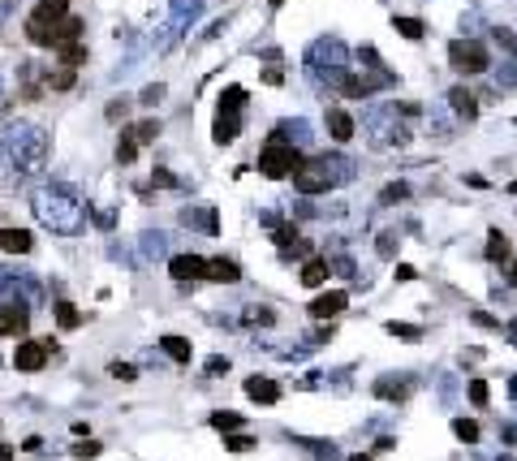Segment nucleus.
Instances as JSON below:
<instances>
[{
    "instance_id": "f257e3e1",
    "label": "nucleus",
    "mask_w": 517,
    "mask_h": 461,
    "mask_svg": "<svg viewBox=\"0 0 517 461\" xmlns=\"http://www.w3.org/2000/svg\"><path fill=\"white\" fill-rule=\"evenodd\" d=\"M302 164V151H294L289 142H280V138H272L263 151H258V172L263 177H272V181H280V177H294V168Z\"/></svg>"
},
{
    "instance_id": "f03ea898",
    "label": "nucleus",
    "mask_w": 517,
    "mask_h": 461,
    "mask_svg": "<svg viewBox=\"0 0 517 461\" xmlns=\"http://www.w3.org/2000/svg\"><path fill=\"white\" fill-rule=\"evenodd\" d=\"M241 108H246V91L241 87H224V95H220V117H216V130H212V138L216 142H233L237 138V130H241Z\"/></svg>"
},
{
    "instance_id": "7ed1b4c3",
    "label": "nucleus",
    "mask_w": 517,
    "mask_h": 461,
    "mask_svg": "<svg viewBox=\"0 0 517 461\" xmlns=\"http://www.w3.org/2000/svg\"><path fill=\"white\" fill-rule=\"evenodd\" d=\"M294 185L302 194H323V190L332 185V168L323 155H302V164L294 168Z\"/></svg>"
},
{
    "instance_id": "20e7f679",
    "label": "nucleus",
    "mask_w": 517,
    "mask_h": 461,
    "mask_svg": "<svg viewBox=\"0 0 517 461\" xmlns=\"http://www.w3.org/2000/svg\"><path fill=\"white\" fill-rule=\"evenodd\" d=\"M448 65L457 69V74H483V69L492 65V52L478 39H457V43L448 47Z\"/></svg>"
},
{
    "instance_id": "39448f33",
    "label": "nucleus",
    "mask_w": 517,
    "mask_h": 461,
    "mask_svg": "<svg viewBox=\"0 0 517 461\" xmlns=\"http://www.w3.org/2000/svg\"><path fill=\"white\" fill-rule=\"evenodd\" d=\"M47 354L56 358V341H22L18 354H13V367L18 371H39L47 362Z\"/></svg>"
},
{
    "instance_id": "423d86ee",
    "label": "nucleus",
    "mask_w": 517,
    "mask_h": 461,
    "mask_svg": "<svg viewBox=\"0 0 517 461\" xmlns=\"http://www.w3.org/2000/svg\"><path fill=\"white\" fill-rule=\"evenodd\" d=\"M26 332H30L26 302H0V337H26Z\"/></svg>"
},
{
    "instance_id": "0eeeda50",
    "label": "nucleus",
    "mask_w": 517,
    "mask_h": 461,
    "mask_svg": "<svg viewBox=\"0 0 517 461\" xmlns=\"http://www.w3.org/2000/svg\"><path fill=\"white\" fill-rule=\"evenodd\" d=\"M349 306V293L345 289H328L311 302V319H332V315H341Z\"/></svg>"
},
{
    "instance_id": "6e6552de",
    "label": "nucleus",
    "mask_w": 517,
    "mask_h": 461,
    "mask_svg": "<svg viewBox=\"0 0 517 461\" xmlns=\"http://www.w3.org/2000/svg\"><path fill=\"white\" fill-rule=\"evenodd\" d=\"M207 272V259H199V254H173L168 259V276L173 280H199Z\"/></svg>"
},
{
    "instance_id": "1a4fd4ad",
    "label": "nucleus",
    "mask_w": 517,
    "mask_h": 461,
    "mask_svg": "<svg viewBox=\"0 0 517 461\" xmlns=\"http://www.w3.org/2000/svg\"><path fill=\"white\" fill-rule=\"evenodd\" d=\"M246 396L254 405H276L280 401V384L276 379H267V375H250L246 379Z\"/></svg>"
},
{
    "instance_id": "9d476101",
    "label": "nucleus",
    "mask_w": 517,
    "mask_h": 461,
    "mask_svg": "<svg viewBox=\"0 0 517 461\" xmlns=\"http://www.w3.org/2000/svg\"><path fill=\"white\" fill-rule=\"evenodd\" d=\"M375 396H384V401H406L410 379L406 375H384V379H375Z\"/></svg>"
},
{
    "instance_id": "9b49d317",
    "label": "nucleus",
    "mask_w": 517,
    "mask_h": 461,
    "mask_svg": "<svg viewBox=\"0 0 517 461\" xmlns=\"http://www.w3.org/2000/svg\"><path fill=\"white\" fill-rule=\"evenodd\" d=\"M30 246H35V237L26 229H0V250L5 254H30Z\"/></svg>"
},
{
    "instance_id": "f8f14e48",
    "label": "nucleus",
    "mask_w": 517,
    "mask_h": 461,
    "mask_svg": "<svg viewBox=\"0 0 517 461\" xmlns=\"http://www.w3.org/2000/svg\"><path fill=\"white\" fill-rule=\"evenodd\" d=\"M328 134H332V142H349L353 138V117L345 113V108H332L328 113Z\"/></svg>"
},
{
    "instance_id": "ddd939ff",
    "label": "nucleus",
    "mask_w": 517,
    "mask_h": 461,
    "mask_svg": "<svg viewBox=\"0 0 517 461\" xmlns=\"http://www.w3.org/2000/svg\"><path fill=\"white\" fill-rule=\"evenodd\" d=\"M448 104L457 108V117H465V121H474V117H478V100H474V95L465 91V87H452V91H448Z\"/></svg>"
},
{
    "instance_id": "4468645a",
    "label": "nucleus",
    "mask_w": 517,
    "mask_h": 461,
    "mask_svg": "<svg viewBox=\"0 0 517 461\" xmlns=\"http://www.w3.org/2000/svg\"><path fill=\"white\" fill-rule=\"evenodd\" d=\"M487 259H492V263H500V267H505V263L513 259V250H509V237L500 233V229H492V233H487Z\"/></svg>"
},
{
    "instance_id": "2eb2a0df",
    "label": "nucleus",
    "mask_w": 517,
    "mask_h": 461,
    "mask_svg": "<svg viewBox=\"0 0 517 461\" xmlns=\"http://www.w3.org/2000/svg\"><path fill=\"white\" fill-rule=\"evenodd\" d=\"M207 280H241V267L233 263V259H212V263H207V272H203Z\"/></svg>"
},
{
    "instance_id": "dca6fc26",
    "label": "nucleus",
    "mask_w": 517,
    "mask_h": 461,
    "mask_svg": "<svg viewBox=\"0 0 517 461\" xmlns=\"http://www.w3.org/2000/svg\"><path fill=\"white\" fill-rule=\"evenodd\" d=\"M56 60H60L65 69H78V65H87V47L78 43V39H74V43H60V47H56Z\"/></svg>"
},
{
    "instance_id": "f3484780",
    "label": "nucleus",
    "mask_w": 517,
    "mask_h": 461,
    "mask_svg": "<svg viewBox=\"0 0 517 461\" xmlns=\"http://www.w3.org/2000/svg\"><path fill=\"white\" fill-rule=\"evenodd\" d=\"M328 272H332V263H328V259H311V263L302 267V284H306V289H315V284L328 280Z\"/></svg>"
},
{
    "instance_id": "a211bd4d",
    "label": "nucleus",
    "mask_w": 517,
    "mask_h": 461,
    "mask_svg": "<svg viewBox=\"0 0 517 461\" xmlns=\"http://www.w3.org/2000/svg\"><path fill=\"white\" fill-rule=\"evenodd\" d=\"M138 147H142V142L129 130H121V138H117V164H134L138 160Z\"/></svg>"
},
{
    "instance_id": "6ab92c4d",
    "label": "nucleus",
    "mask_w": 517,
    "mask_h": 461,
    "mask_svg": "<svg viewBox=\"0 0 517 461\" xmlns=\"http://www.w3.org/2000/svg\"><path fill=\"white\" fill-rule=\"evenodd\" d=\"M160 349H164V354H168L173 362H190V358H194L186 337H164V341H160Z\"/></svg>"
},
{
    "instance_id": "aec40b11",
    "label": "nucleus",
    "mask_w": 517,
    "mask_h": 461,
    "mask_svg": "<svg viewBox=\"0 0 517 461\" xmlns=\"http://www.w3.org/2000/svg\"><path fill=\"white\" fill-rule=\"evenodd\" d=\"M212 427H216L220 436H229V431H237V427H246V418L233 414V409H216V414H212Z\"/></svg>"
},
{
    "instance_id": "412c9836",
    "label": "nucleus",
    "mask_w": 517,
    "mask_h": 461,
    "mask_svg": "<svg viewBox=\"0 0 517 461\" xmlns=\"http://www.w3.org/2000/svg\"><path fill=\"white\" fill-rule=\"evenodd\" d=\"M452 436L461 444H478V423L474 418H452Z\"/></svg>"
},
{
    "instance_id": "4be33fe9",
    "label": "nucleus",
    "mask_w": 517,
    "mask_h": 461,
    "mask_svg": "<svg viewBox=\"0 0 517 461\" xmlns=\"http://www.w3.org/2000/svg\"><path fill=\"white\" fill-rule=\"evenodd\" d=\"M56 324L60 328H78V324H82V315H78V306H74V302H56Z\"/></svg>"
},
{
    "instance_id": "5701e85b",
    "label": "nucleus",
    "mask_w": 517,
    "mask_h": 461,
    "mask_svg": "<svg viewBox=\"0 0 517 461\" xmlns=\"http://www.w3.org/2000/svg\"><path fill=\"white\" fill-rule=\"evenodd\" d=\"M393 26H397V35H406V39H423V22L418 18H393Z\"/></svg>"
},
{
    "instance_id": "b1692460",
    "label": "nucleus",
    "mask_w": 517,
    "mask_h": 461,
    "mask_svg": "<svg viewBox=\"0 0 517 461\" xmlns=\"http://www.w3.org/2000/svg\"><path fill=\"white\" fill-rule=\"evenodd\" d=\"M246 324H254V328H272V324H276V311H272V306H254V311H246Z\"/></svg>"
},
{
    "instance_id": "393cba45",
    "label": "nucleus",
    "mask_w": 517,
    "mask_h": 461,
    "mask_svg": "<svg viewBox=\"0 0 517 461\" xmlns=\"http://www.w3.org/2000/svg\"><path fill=\"white\" fill-rule=\"evenodd\" d=\"M43 82H47V87H52V91H69V87H74V69H65V65H60L56 74H47V78H43Z\"/></svg>"
},
{
    "instance_id": "a878e982",
    "label": "nucleus",
    "mask_w": 517,
    "mask_h": 461,
    "mask_svg": "<svg viewBox=\"0 0 517 461\" xmlns=\"http://www.w3.org/2000/svg\"><path fill=\"white\" fill-rule=\"evenodd\" d=\"M129 134H134L138 142H151L155 134H160V121L151 117V121H138V125H129Z\"/></svg>"
},
{
    "instance_id": "bb28decb",
    "label": "nucleus",
    "mask_w": 517,
    "mask_h": 461,
    "mask_svg": "<svg viewBox=\"0 0 517 461\" xmlns=\"http://www.w3.org/2000/svg\"><path fill=\"white\" fill-rule=\"evenodd\" d=\"M254 444H258L254 436H233V431H229V436H224V449H233V453H250V449H254Z\"/></svg>"
},
{
    "instance_id": "cd10ccee",
    "label": "nucleus",
    "mask_w": 517,
    "mask_h": 461,
    "mask_svg": "<svg viewBox=\"0 0 517 461\" xmlns=\"http://www.w3.org/2000/svg\"><path fill=\"white\" fill-rule=\"evenodd\" d=\"M470 401H474V405H487V401H492V388L483 384V379H470Z\"/></svg>"
},
{
    "instance_id": "c85d7f7f",
    "label": "nucleus",
    "mask_w": 517,
    "mask_h": 461,
    "mask_svg": "<svg viewBox=\"0 0 517 461\" xmlns=\"http://www.w3.org/2000/svg\"><path fill=\"white\" fill-rule=\"evenodd\" d=\"M388 332H393V337H406V341H418V337H423V332L410 328V324H388Z\"/></svg>"
},
{
    "instance_id": "c756f323",
    "label": "nucleus",
    "mask_w": 517,
    "mask_h": 461,
    "mask_svg": "<svg viewBox=\"0 0 517 461\" xmlns=\"http://www.w3.org/2000/svg\"><path fill=\"white\" fill-rule=\"evenodd\" d=\"M74 457H78V461H87V457H100V444H95V440L78 444V449H74Z\"/></svg>"
},
{
    "instance_id": "7c9ffc66",
    "label": "nucleus",
    "mask_w": 517,
    "mask_h": 461,
    "mask_svg": "<svg viewBox=\"0 0 517 461\" xmlns=\"http://www.w3.org/2000/svg\"><path fill=\"white\" fill-rule=\"evenodd\" d=\"M125 113H129V100H112L108 104V121H121Z\"/></svg>"
},
{
    "instance_id": "2f4dec72",
    "label": "nucleus",
    "mask_w": 517,
    "mask_h": 461,
    "mask_svg": "<svg viewBox=\"0 0 517 461\" xmlns=\"http://www.w3.org/2000/svg\"><path fill=\"white\" fill-rule=\"evenodd\" d=\"M108 375H117V379H134L138 371L129 367V362H112V367H108Z\"/></svg>"
},
{
    "instance_id": "473e14b6",
    "label": "nucleus",
    "mask_w": 517,
    "mask_h": 461,
    "mask_svg": "<svg viewBox=\"0 0 517 461\" xmlns=\"http://www.w3.org/2000/svg\"><path fill=\"white\" fill-rule=\"evenodd\" d=\"M151 181H155L160 190H173V185H177V177H173L168 168H155V177H151Z\"/></svg>"
},
{
    "instance_id": "72a5a7b5",
    "label": "nucleus",
    "mask_w": 517,
    "mask_h": 461,
    "mask_svg": "<svg viewBox=\"0 0 517 461\" xmlns=\"http://www.w3.org/2000/svg\"><path fill=\"white\" fill-rule=\"evenodd\" d=\"M406 194H410V190H406V185H401V181H397L393 190H384V203H397V199H406Z\"/></svg>"
},
{
    "instance_id": "f704fd0d",
    "label": "nucleus",
    "mask_w": 517,
    "mask_h": 461,
    "mask_svg": "<svg viewBox=\"0 0 517 461\" xmlns=\"http://www.w3.org/2000/svg\"><path fill=\"white\" fill-rule=\"evenodd\" d=\"M470 319H474L478 328H500V324L492 319V315H487V311H474V315H470Z\"/></svg>"
},
{
    "instance_id": "c9c22d12",
    "label": "nucleus",
    "mask_w": 517,
    "mask_h": 461,
    "mask_svg": "<svg viewBox=\"0 0 517 461\" xmlns=\"http://www.w3.org/2000/svg\"><path fill=\"white\" fill-rule=\"evenodd\" d=\"M380 250L388 254V259H393V250H397V237H393V233H384V237H380Z\"/></svg>"
},
{
    "instance_id": "e433bc0d",
    "label": "nucleus",
    "mask_w": 517,
    "mask_h": 461,
    "mask_svg": "<svg viewBox=\"0 0 517 461\" xmlns=\"http://www.w3.org/2000/svg\"><path fill=\"white\" fill-rule=\"evenodd\" d=\"M263 82H267V87H280V82H285V74H280V69H267V74H263Z\"/></svg>"
},
{
    "instance_id": "4c0bfd02",
    "label": "nucleus",
    "mask_w": 517,
    "mask_h": 461,
    "mask_svg": "<svg viewBox=\"0 0 517 461\" xmlns=\"http://www.w3.org/2000/svg\"><path fill=\"white\" fill-rule=\"evenodd\" d=\"M465 185H470V190H487V177H478V172H470V177H465Z\"/></svg>"
},
{
    "instance_id": "58836bf2",
    "label": "nucleus",
    "mask_w": 517,
    "mask_h": 461,
    "mask_svg": "<svg viewBox=\"0 0 517 461\" xmlns=\"http://www.w3.org/2000/svg\"><path fill=\"white\" fill-rule=\"evenodd\" d=\"M160 95H164V87H147V91H142V100H147V104H155Z\"/></svg>"
},
{
    "instance_id": "ea45409f",
    "label": "nucleus",
    "mask_w": 517,
    "mask_h": 461,
    "mask_svg": "<svg viewBox=\"0 0 517 461\" xmlns=\"http://www.w3.org/2000/svg\"><path fill=\"white\" fill-rule=\"evenodd\" d=\"M207 371H212V375H224V371H229V358H216V362H212V367H207Z\"/></svg>"
},
{
    "instance_id": "a19ab883",
    "label": "nucleus",
    "mask_w": 517,
    "mask_h": 461,
    "mask_svg": "<svg viewBox=\"0 0 517 461\" xmlns=\"http://www.w3.org/2000/svg\"><path fill=\"white\" fill-rule=\"evenodd\" d=\"M505 267H509V284H513V289H517V259H509Z\"/></svg>"
},
{
    "instance_id": "79ce46f5",
    "label": "nucleus",
    "mask_w": 517,
    "mask_h": 461,
    "mask_svg": "<svg viewBox=\"0 0 517 461\" xmlns=\"http://www.w3.org/2000/svg\"><path fill=\"white\" fill-rule=\"evenodd\" d=\"M505 337H509V341H513V345H517V319H513V324H509V328H505Z\"/></svg>"
},
{
    "instance_id": "37998d69",
    "label": "nucleus",
    "mask_w": 517,
    "mask_h": 461,
    "mask_svg": "<svg viewBox=\"0 0 517 461\" xmlns=\"http://www.w3.org/2000/svg\"><path fill=\"white\" fill-rule=\"evenodd\" d=\"M0 461H13V449H9V444H0Z\"/></svg>"
},
{
    "instance_id": "c03bdc74",
    "label": "nucleus",
    "mask_w": 517,
    "mask_h": 461,
    "mask_svg": "<svg viewBox=\"0 0 517 461\" xmlns=\"http://www.w3.org/2000/svg\"><path fill=\"white\" fill-rule=\"evenodd\" d=\"M349 461H371V457H366V453H353V457H349Z\"/></svg>"
},
{
    "instance_id": "a18cd8bd",
    "label": "nucleus",
    "mask_w": 517,
    "mask_h": 461,
    "mask_svg": "<svg viewBox=\"0 0 517 461\" xmlns=\"http://www.w3.org/2000/svg\"><path fill=\"white\" fill-rule=\"evenodd\" d=\"M509 194H517V181H513V185H509Z\"/></svg>"
},
{
    "instance_id": "49530a36",
    "label": "nucleus",
    "mask_w": 517,
    "mask_h": 461,
    "mask_svg": "<svg viewBox=\"0 0 517 461\" xmlns=\"http://www.w3.org/2000/svg\"><path fill=\"white\" fill-rule=\"evenodd\" d=\"M500 461H513V457H500Z\"/></svg>"
},
{
    "instance_id": "de8ad7c7",
    "label": "nucleus",
    "mask_w": 517,
    "mask_h": 461,
    "mask_svg": "<svg viewBox=\"0 0 517 461\" xmlns=\"http://www.w3.org/2000/svg\"><path fill=\"white\" fill-rule=\"evenodd\" d=\"M272 5H280V0H272Z\"/></svg>"
}]
</instances>
